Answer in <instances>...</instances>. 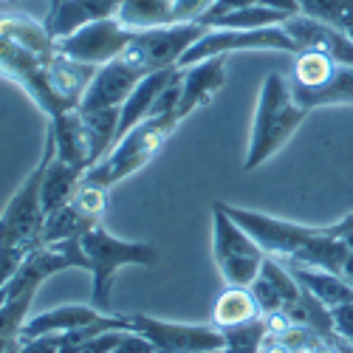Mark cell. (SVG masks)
Returning a JSON list of instances; mask_svg holds the SVG:
<instances>
[{"instance_id": "cell-27", "label": "cell", "mask_w": 353, "mask_h": 353, "mask_svg": "<svg viewBox=\"0 0 353 353\" xmlns=\"http://www.w3.org/2000/svg\"><path fill=\"white\" fill-rule=\"evenodd\" d=\"M285 20H288L285 14L263 6V3H254V6H246L241 12H232L221 20H215L210 28H263V26H280Z\"/></svg>"}, {"instance_id": "cell-11", "label": "cell", "mask_w": 353, "mask_h": 353, "mask_svg": "<svg viewBox=\"0 0 353 353\" xmlns=\"http://www.w3.org/2000/svg\"><path fill=\"white\" fill-rule=\"evenodd\" d=\"M128 328L141 334L159 353H223L226 336L215 325H184L147 314H125Z\"/></svg>"}, {"instance_id": "cell-19", "label": "cell", "mask_w": 353, "mask_h": 353, "mask_svg": "<svg viewBox=\"0 0 353 353\" xmlns=\"http://www.w3.org/2000/svg\"><path fill=\"white\" fill-rule=\"evenodd\" d=\"M85 179V170H79L77 164H68L63 159H57V150L51 153L46 172H43V187H40V198H43V210L46 215L54 210H63L74 201V195L79 192Z\"/></svg>"}, {"instance_id": "cell-25", "label": "cell", "mask_w": 353, "mask_h": 353, "mask_svg": "<svg viewBox=\"0 0 353 353\" xmlns=\"http://www.w3.org/2000/svg\"><path fill=\"white\" fill-rule=\"evenodd\" d=\"M300 14L328 23L353 40V0H297Z\"/></svg>"}, {"instance_id": "cell-15", "label": "cell", "mask_w": 353, "mask_h": 353, "mask_svg": "<svg viewBox=\"0 0 353 353\" xmlns=\"http://www.w3.org/2000/svg\"><path fill=\"white\" fill-rule=\"evenodd\" d=\"M226 60H229L226 54H218V57H210V60L181 68V99H179V108H175L181 122L192 110L215 99V94L226 82Z\"/></svg>"}, {"instance_id": "cell-10", "label": "cell", "mask_w": 353, "mask_h": 353, "mask_svg": "<svg viewBox=\"0 0 353 353\" xmlns=\"http://www.w3.org/2000/svg\"><path fill=\"white\" fill-rule=\"evenodd\" d=\"M238 51H285L297 57L300 48L294 43L283 23L280 26H263V28H210L195 46H190V51L181 57L179 68L195 65L201 60H210L218 54H238Z\"/></svg>"}, {"instance_id": "cell-7", "label": "cell", "mask_w": 353, "mask_h": 353, "mask_svg": "<svg viewBox=\"0 0 353 353\" xmlns=\"http://www.w3.org/2000/svg\"><path fill=\"white\" fill-rule=\"evenodd\" d=\"M207 32L210 26H203L198 20L147 28V32H139L133 37V43L119 54V60H125L141 77H150L156 71L175 68L181 63V57L190 51V46H195Z\"/></svg>"}, {"instance_id": "cell-33", "label": "cell", "mask_w": 353, "mask_h": 353, "mask_svg": "<svg viewBox=\"0 0 353 353\" xmlns=\"http://www.w3.org/2000/svg\"><path fill=\"white\" fill-rule=\"evenodd\" d=\"M260 3L274 9V12H280V14H285V17L300 14V3H297V0H260Z\"/></svg>"}, {"instance_id": "cell-12", "label": "cell", "mask_w": 353, "mask_h": 353, "mask_svg": "<svg viewBox=\"0 0 353 353\" xmlns=\"http://www.w3.org/2000/svg\"><path fill=\"white\" fill-rule=\"evenodd\" d=\"M139 32L122 26L119 17H108V20H97L82 26L79 32H74L71 37L57 43V51H63L65 57L85 65H105L110 60H116L136 37Z\"/></svg>"}, {"instance_id": "cell-28", "label": "cell", "mask_w": 353, "mask_h": 353, "mask_svg": "<svg viewBox=\"0 0 353 353\" xmlns=\"http://www.w3.org/2000/svg\"><path fill=\"white\" fill-rule=\"evenodd\" d=\"M254 3H260V0H215V3L207 9V14H203L198 23L212 26L215 20H221V17L232 14V12H241V9H246V6H254Z\"/></svg>"}, {"instance_id": "cell-36", "label": "cell", "mask_w": 353, "mask_h": 353, "mask_svg": "<svg viewBox=\"0 0 353 353\" xmlns=\"http://www.w3.org/2000/svg\"><path fill=\"white\" fill-rule=\"evenodd\" d=\"M339 350H342V353H353V345H350L347 339H342V345H339Z\"/></svg>"}, {"instance_id": "cell-38", "label": "cell", "mask_w": 353, "mask_h": 353, "mask_svg": "<svg viewBox=\"0 0 353 353\" xmlns=\"http://www.w3.org/2000/svg\"><path fill=\"white\" fill-rule=\"evenodd\" d=\"M60 353H68V350H63V347H60Z\"/></svg>"}, {"instance_id": "cell-5", "label": "cell", "mask_w": 353, "mask_h": 353, "mask_svg": "<svg viewBox=\"0 0 353 353\" xmlns=\"http://www.w3.org/2000/svg\"><path fill=\"white\" fill-rule=\"evenodd\" d=\"M82 249L91 263V300L94 308L110 314V288L113 277L125 266H144L150 269L159 263V249L153 243H136V241H122L110 234L102 223L88 229L82 234Z\"/></svg>"}, {"instance_id": "cell-16", "label": "cell", "mask_w": 353, "mask_h": 353, "mask_svg": "<svg viewBox=\"0 0 353 353\" xmlns=\"http://www.w3.org/2000/svg\"><path fill=\"white\" fill-rule=\"evenodd\" d=\"M122 9V0H54L46 23V32L60 43L79 32L82 26L116 17Z\"/></svg>"}, {"instance_id": "cell-1", "label": "cell", "mask_w": 353, "mask_h": 353, "mask_svg": "<svg viewBox=\"0 0 353 353\" xmlns=\"http://www.w3.org/2000/svg\"><path fill=\"white\" fill-rule=\"evenodd\" d=\"M221 207L229 212L234 223H241L252 234L269 257L294 263V266L336 272V274L345 272V263L353 246L342 238H334L328 226H303L266 212L232 207V203H221Z\"/></svg>"}, {"instance_id": "cell-20", "label": "cell", "mask_w": 353, "mask_h": 353, "mask_svg": "<svg viewBox=\"0 0 353 353\" xmlns=\"http://www.w3.org/2000/svg\"><path fill=\"white\" fill-rule=\"evenodd\" d=\"M288 272L297 277V283L311 291L314 297L328 305L331 311L339 308V305H350L353 303V285L336 274V272H325V269H308V266H294V263H285Z\"/></svg>"}, {"instance_id": "cell-30", "label": "cell", "mask_w": 353, "mask_h": 353, "mask_svg": "<svg viewBox=\"0 0 353 353\" xmlns=\"http://www.w3.org/2000/svg\"><path fill=\"white\" fill-rule=\"evenodd\" d=\"M331 314H334L336 334L353 345V303H350V305H339V308H334Z\"/></svg>"}, {"instance_id": "cell-18", "label": "cell", "mask_w": 353, "mask_h": 353, "mask_svg": "<svg viewBox=\"0 0 353 353\" xmlns=\"http://www.w3.org/2000/svg\"><path fill=\"white\" fill-rule=\"evenodd\" d=\"M102 316H105V311H99L94 305H60V308H51V311H43L37 316L26 319V325L20 331V342L40 339V336H48V334H71V331L94 325V322H99Z\"/></svg>"}, {"instance_id": "cell-32", "label": "cell", "mask_w": 353, "mask_h": 353, "mask_svg": "<svg viewBox=\"0 0 353 353\" xmlns=\"http://www.w3.org/2000/svg\"><path fill=\"white\" fill-rule=\"evenodd\" d=\"M260 353H297V350H294L283 336H277V334H266Z\"/></svg>"}, {"instance_id": "cell-4", "label": "cell", "mask_w": 353, "mask_h": 353, "mask_svg": "<svg viewBox=\"0 0 353 353\" xmlns=\"http://www.w3.org/2000/svg\"><path fill=\"white\" fill-rule=\"evenodd\" d=\"M181 125L179 119V113H161V116H147V119L141 125H136L125 139L116 141L108 156L94 164L91 170L85 172V179L88 184H97V187H105L110 190L113 184H119L125 181L128 175L139 172L147 161H150L161 147L164 141L172 136V130Z\"/></svg>"}, {"instance_id": "cell-26", "label": "cell", "mask_w": 353, "mask_h": 353, "mask_svg": "<svg viewBox=\"0 0 353 353\" xmlns=\"http://www.w3.org/2000/svg\"><path fill=\"white\" fill-rule=\"evenodd\" d=\"M266 334H269V328H266V319L263 316H257L252 322H243V325L226 328L223 331V336H226L223 353H260Z\"/></svg>"}, {"instance_id": "cell-8", "label": "cell", "mask_w": 353, "mask_h": 353, "mask_svg": "<svg viewBox=\"0 0 353 353\" xmlns=\"http://www.w3.org/2000/svg\"><path fill=\"white\" fill-rule=\"evenodd\" d=\"M212 257L218 263V272L226 280V285H243L249 288L260 269L266 252L252 234L229 218V212L221 207V201L212 203Z\"/></svg>"}, {"instance_id": "cell-29", "label": "cell", "mask_w": 353, "mask_h": 353, "mask_svg": "<svg viewBox=\"0 0 353 353\" xmlns=\"http://www.w3.org/2000/svg\"><path fill=\"white\" fill-rule=\"evenodd\" d=\"M113 353H159L150 342H147L141 334H136V331H128L125 336H122V342L116 345V350Z\"/></svg>"}, {"instance_id": "cell-37", "label": "cell", "mask_w": 353, "mask_h": 353, "mask_svg": "<svg viewBox=\"0 0 353 353\" xmlns=\"http://www.w3.org/2000/svg\"><path fill=\"white\" fill-rule=\"evenodd\" d=\"M12 353H20V347H14V350H12Z\"/></svg>"}, {"instance_id": "cell-17", "label": "cell", "mask_w": 353, "mask_h": 353, "mask_svg": "<svg viewBox=\"0 0 353 353\" xmlns=\"http://www.w3.org/2000/svg\"><path fill=\"white\" fill-rule=\"evenodd\" d=\"M48 130L54 136V150L57 159H63L68 164H77L79 170H91L94 156H91V136L85 128V116L79 108H71L60 113L57 119H48Z\"/></svg>"}, {"instance_id": "cell-21", "label": "cell", "mask_w": 353, "mask_h": 353, "mask_svg": "<svg viewBox=\"0 0 353 353\" xmlns=\"http://www.w3.org/2000/svg\"><path fill=\"white\" fill-rule=\"evenodd\" d=\"M0 32H3L9 40L20 43L23 48L43 57L46 63L54 60L57 40L46 32V23H40L34 17H26V14H0Z\"/></svg>"}, {"instance_id": "cell-13", "label": "cell", "mask_w": 353, "mask_h": 353, "mask_svg": "<svg viewBox=\"0 0 353 353\" xmlns=\"http://www.w3.org/2000/svg\"><path fill=\"white\" fill-rule=\"evenodd\" d=\"M144 77L130 68L125 60H110L105 65L97 68L88 91L79 99V110L82 113H97V110H110V108H122L125 99L133 94V88L141 82Z\"/></svg>"}, {"instance_id": "cell-24", "label": "cell", "mask_w": 353, "mask_h": 353, "mask_svg": "<svg viewBox=\"0 0 353 353\" xmlns=\"http://www.w3.org/2000/svg\"><path fill=\"white\" fill-rule=\"evenodd\" d=\"M119 23L133 28V32H147V28L170 26L172 20V0H122Z\"/></svg>"}, {"instance_id": "cell-23", "label": "cell", "mask_w": 353, "mask_h": 353, "mask_svg": "<svg viewBox=\"0 0 353 353\" xmlns=\"http://www.w3.org/2000/svg\"><path fill=\"white\" fill-rule=\"evenodd\" d=\"M257 316H263V314L252 297V291L243 285H226V291L221 294L212 308V325L226 331L234 325H243V322H252Z\"/></svg>"}, {"instance_id": "cell-34", "label": "cell", "mask_w": 353, "mask_h": 353, "mask_svg": "<svg viewBox=\"0 0 353 353\" xmlns=\"http://www.w3.org/2000/svg\"><path fill=\"white\" fill-rule=\"evenodd\" d=\"M303 353H342L336 345H331V342H325V339H319L316 345H311L308 350H303Z\"/></svg>"}, {"instance_id": "cell-35", "label": "cell", "mask_w": 353, "mask_h": 353, "mask_svg": "<svg viewBox=\"0 0 353 353\" xmlns=\"http://www.w3.org/2000/svg\"><path fill=\"white\" fill-rule=\"evenodd\" d=\"M342 277L353 285V249H350V254H347V263H345V272H342Z\"/></svg>"}, {"instance_id": "cell-6", "label": "cell", "mask_w": 353, "mask_h": 353, "mask_svg": "<svg viewBox=\"0 0 353 353\" xmlns=\"http://www.w3.org/2000/svg\"><path fill=\"white\" fill-rule=\"evenodd\" d=\"M291 91L294 99L308 110L325 105H353V65L316 51H303L294 57Z\"/></svg>"}, {"instance_id": "cell-2", "label": "cell", "mask_w": 353, "mask_h": 353, "mask_svg": "<svg viewBox=\"0 0 353 353\" xmlns=\"http://www.w3.org/2000/svg\"><path fill=\"white\" fill-rule=\"evenodd\" d=\"M51 153H54V136L46 128V144H43L37 167L20 181V187L6 203V210L0 212V291L17 274L23 260L37 249V238L46 221L40 187H43V172Z\"/></svg>"}, {"instance_id": "cell-14", "label": "cell", "mask_w": 353, "mask_h": 353, "mask_svg": "<svg viewBox=\"0 0 353 353\" xmlns=\"http://www.w3.org/2000/svg\"><path fill=\"white\" fill-rule=\"evenodd\" d=\"M285 34L297 43L300 54L303 51H316V54H325L331 60H339V63H350L353 65V40L339 32V28L328 26V23H319L314 17H305V14H294L283 23Z\"/></svg>"}, {"instance_id": "cell-31", "label": "cell", "mask_w": 353, "mask_h": 353, "mask_svg": "<svg viewBox=\"0 0 353 353\" xmlns=\"http://www.w3.org/2000/svg\"><path fill=\"white\" fill-rule=\"evenodd\" d=\"M328 232L334 234V238H342V241H347V243L353 246V212H350V215H345L342 221L331 223V226H328Z\"/></svg>"}, {"instance_id": "cell-22", "label": "cell", "mask_w": 353, "mask_h": 353, "mask_svg": "<svg viewBox=\"0 0 353 353\" xmlns=\"http://www.w3.org/2000/svg\"><path fill=\"white\" fill-rule=\"evenodd\" d=\"M94 226H99V223H94L71 201L68 207L54 210V212L46 215L43 229H40V238H37V249L40 246H51V243H63V241H77V238H82L88 229H94Z\"/></svg>"}, {"instance_id": "cell-3", "label": "cell", "mask_w": 353, "mask_h": 353, "mask_svg": "<svg viewBox=\"0 0 353 353\" xmlns=\"http://www.w3.org/2000/svg\"><path fill=\"white\" fill-rule=\"evenodd\" d=\"M308 113H311L308 108H303L297 99H294L291 79H285L283 74H269L260 88L243 170L252 172V170L266 164L277 150H283L288 144V139L305 122Z\"/></svg>"}, {"instance_id": "cell-9", "label": "cell", "mask_w": 353, "mask_h": 353, "mask_svg": "<svg viewBox=\"0 0 353 353\" xmlns=\"http://www.w3.org/2000/svg\"><path fill=\"white\" fill-rule=\"evenodd\" d=\"M0 79L14 82L17 88H23L26 97H32V102L48 116V119H57L60 113L77 108V105H68L54 91L51 63H46L34 51L23 48L20 43L9 40L3 32H0Z\"/></svg>"}]
</instances>
